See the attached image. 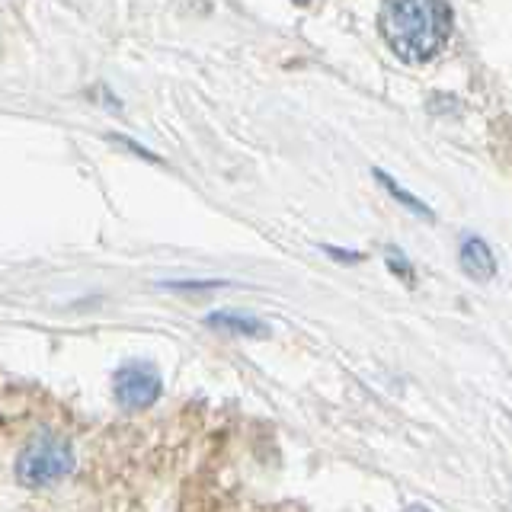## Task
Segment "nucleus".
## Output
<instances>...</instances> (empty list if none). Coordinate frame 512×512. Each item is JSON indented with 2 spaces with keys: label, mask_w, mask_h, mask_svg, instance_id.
I'll return each instance as SVG.
<instances>
[{
  "label": "nucleus",
  "mask_w": 512,
  "mask_h": 512,
  "mask_svg": "<svg viewBox=\"0 0 512 512\" xmlns=\"http://www.w3.org/2000/svg\"><path fill=\"white\" fill-rule=\"evenodd\" d=\"M455 13L442 0H391L381 4L378 26L400 61L423 64L436 58L452 36Z\"/></svg>",
  "instance_id": "1"
},
{
  "label": "nucleus",
  "mask_w": 512,
  "mask_h": 512,
  "mask_svg": "<svg viewBox=\"0 0 512 512\" xmlns=\"http://www.w3.org/2000/svg\"><path fill=\"white\" fill-rule=\"evenodd\" d=\"M71 471H74V448L58 432H42L39 439H32L23 448L20 461H16V477H20L23 487L58 484Z\"/></svg>",
  "instance_id": "2"
},
{
  "label": "nucleus",
  "mask_w": 512,
  "mask_h": 512,
  "mask_svg": "<svg viewBox=\"0 0 512 512\" xmlns=\"http://www.w3.org/2000/svg\"><path fill=\"white\" fill-rule=\"evenodd\" d=\"M160 388H164V381H160V372L151 362H125L112 378V394L125 410L151 407L160 397Z\"/></svg>",
  "instance_id": "3"
},
{
  "label": "nucleus",
  "mask_w": 512,
  "mask_h": 512,
  "mask_svg": "<svg viewBox=\"0 0 512 512\" xmlns=\"http://www.w3.org/2000/svg\"><path fill=\"white\" fill-rule=\"evenodd\" d=\"M458 263H461L464 276L474 279V282H490L496 276V256H493L487 240L477 237V234H468L461 240Z\"/></svg>",
  "instance_id": "4"
},
{
  "label": "nucleus",
  "mask_w": 512,
  "mask_h": 512,
  "mask_svg": "<svg viewBox=\"0 0 512 512\" xmlns=\"http://www.w3.org/2000/svg\"><path fill=\"white\" fill-rule=\"evenodd\" d=\"M208 327L215 330H228V333H237V336H266V324L256 317H247V314H234V311H215L205 317Z\"/></svg>",
  "instance_id": "5"
},
{
  "label": "nucleus",
  "mask_w": 512,
  "mask_h": 512,
  "mask_svg": "<svg viewBox=\"0 0 512 512\" xmlns=\"http://www.w3.org/2000/svg\"><path fill=\"white\" fill-rule=\"evenodd\" d=\"M375 180L384 186V189H388L391 192V196L400 202V205H404L407 208V212H413L416 218H426V221H432V218H436V215H432V208L426 205V202H420V199H416L413 196V192H407L404 186H397L394 180H391V173H384V170H375Z\"/></svg>",
  "instance_id": "6"
},
{
  "label": "nucleus",
  "mask_w": 512,
  "mask_h": 512,
  "mask_svg": "<svg viewBox=\"0 0 512 512\" xmlns=\"http://www.w3.org/2000/svg\"><path fill=\"white\" fill-rule=\"evenodd\" d=\"M384 256H388V269L394 272V276L407 279V282H413V279H416V272H413V266H410V260H407L404 253H397V250L391 247V250L384 253Z\"/></svg>",
  "instance_id": "7"
},
{
  "label": "nucleus",
  "mask_w": 512,
  "mask_h": 512,
  "mask_svg": "<svg viewBox=\"0 0 512 512\" xmlns=\"http://www.w3.org/2000/svg\"><path fill=\"white\" fill-rule=\"evenodd\" d=\"M224 282L218 279H205V282H167V288L173 292H212V288H221Z\"/></svg>",
  "instance_id": "8"
},
{
  "label": "nucleus",
  "mask_w": 512,
  "mask_h": 512,
  "mask_svg": "<svg viewBox=\"0 0 512 512\" xmlns=\"http://www.w3.org/2000/svg\"><path fill=\"white\" fill-rule=\"evenodd\" d=\"M324 250L333 256V260H343V263H359L362 260V253H356V250H349V253L346 250H336V247H324Z\"/></svg>",
  "instance_id": "9"
},
{
  "label": "nucleus",
  "mask_w": 512,
  "mask_h": 512,
  "mask_svg": "<svg viewBox=\"0 0 512 512\" xmlns=\"http://www.w3.org/2000/svg\"><path fill=\"white\" fill-rule=\"evenodd\" d=\"M404 512H432V509H426V506H407Z\"/></svg>",
  "instance_id": "10"
}]
</instances>
